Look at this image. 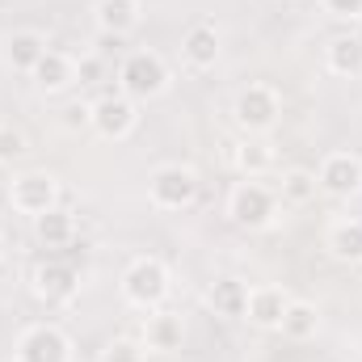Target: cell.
<instances>
[{
	"label": "cell",
	"mask_w": 362,
	"mask_h": 362,
	"mask_svg": "<svg viewBox=\"0 0 362 362\" xmlns=\"http://www.w3.org/2000/svg\"><path fill=\"white\" fill-rule=\"evenodd\" d=\"M202 194V177L194 165H181V160H169V165H156L152 177H148V202L156 211H189Z\"/></svg>",
	"instance_id": "cell-4"
},
{
	"label": "cell",
	"mask_w": 362,
	"mask_h": 362,
	"mask_svg": "<svg viewBox=\"0 0 362 362\" xmlns=\"http://www.w3.org/2000/svg\"><path fill=\"white\" fill-rule=\"evenodd\" d=\"M13 362H72V337L55 320L25 325L13 346Z\"/></svg>",
	"instance_id": "cell-8"
},
{
	"label": "cell",
	"mask_w": 362,
	"mask_h": 362,
	"mask_svg": "<svg viewBox=\"0 0 362 362\" xmlns=\"http://www.w3.org/2000/svg\"><path fill=\"white\" fill-rule=\"evenodd\" d=\"M245 303H249V282H240L236 274H219L206 286V308L223 320H245Z\"/></svg>",
	"instance_id": "cell-19"
},
{
	"label": "cell",
	"mask_w": 362,
	"mask_h": 362,
	"mask_svg": "<svg viewBox=\"0 0 362 362\" xmlns=\"http://www.w3.org/2000/svg\"><path fill=\"white\" fill-rule=\"evenodd\" d=\"M139 341L148 346V354H173V350H181V341H185V316L181 312H169V308L148 312Z\"/></svg>",
	"instance_id": "cell-16"
},
{
	"label": "cell",
	"mask_w": 362,
	"mask_h": 362,
	"mask_svg": "<svg viewBox=\"0 0 362 362\" xmlns=\"http://www.w3.org/2000/svg\"><path fill=\"white\" fill-rule=\"evenodd\" d=\"M223 215H228L240 232H266V228L278 223L282 202H278V194H274L266 181L240 177L228 189V198H223Z\"/></svg>",
	"instance_id": "cell-2"
},
{
	"label": "cell",
	"mask_w": 362,
	"mask_h": 362,
	"mask_svg": "<svg viewBox=\"0 0 362 362\" xmlns=\"http://www.w3.org/2000/svg\"><path fill=\"white\" fill-rule=\"evenodd\" d=\"M358 362H362V358H358Z\"/></svg>",
	"instance_id": "cell-29"
},
{
	"label": "cell",
	"mask_w": 362,
	"mask_h": 362,
	"mask_svg": "<svg viewBox=\"0 0 362 362\" xmlns=\"http://www.w3.org/2000/svg\"><path fill=\"white\" fill-rule=\"evenodd\" d=\"M97 362H148V346L139 337H110L101 346Z\"/></svg>",
	"instance_id": "cell-25"
},
{
	"label": "cell",
	"mask_w": 362,
	"mask_h": 362,
	"mask_svg": "<svg viewBox=\"0 0 362 362\" xmlns=\"http://www.w3.org/2000/svg\"><path fill=\"white\" fill-rule=\"evenodd\" d=\"M232 122L240 127V135H270L282 122V93L266 81H249L232 101Z\"/></svg>",
	"instance_id": "cell-5"
},
{
	"label": "cell",
	"mask_w": 362,
	"mask_h": 362,
	"mask_svg": "<svg viewBox=\"0 0 362 362\" xmlns=\"http://www.w3.org/2000/svg\"><path fill=\"white\" fill-rule=\"evenodd\" d=\"M223 55V34L215 21H194L181 34V68L185 72H211Z\"/></svg>",
	"instance_id": "cell-12"
},
{
	"label": "cell",
	"mask_w": 362,
	"mask_h": 362,
	"mask_svg": "<svg viewBox=\"0 0 362 362\" xmlns=\"http://www.w3.org/2000/svg\"><path fill=\"white\" fill-rule=\"evenodd\" d=\"M278 333H282L286 341H312V337L320 333V308H316L312 299H291V308H286Z\"/></svg>",
	"instance_id": "cell-22"
},
{
	"label": "cell",
	"mask_w": 362,
	"mask_h": 362,
	"mask_svg": "<svg viewBox=\"0 0 362 362\" xmlns=\"http://www.w3.org/2000/svg\"><path fill=\"white\" fill-rule=\"evenodd\" d=\"M169 291H173V270H169L156 253L131 257L127 270H122V278H118V295H122V303L135 308V312H156V308H165Z\"/></svg>",
	"instance_id": "cell-1"
},
{
	"label": "cell",
	"mask_w": 362,
	"mask_h": 362,
	"mask_svg": "<svg viewBox=\"0 0 362 362\" xmlns=\"http://www.w3.org/2000/svg\"><path fill=\"white\" fill-rule=\"evenodd\" d=\"M0 257H4V232H0Z\"/></svg>",
	"instance_id": "cell-28"
},
{
	"label": "cell",
	"mask_w": 362,
	"mask_h": 362,
	"mask_svg": "<svg viewBox=\"0 0 362 362\" xmlns=\"http://www.w3.org/2000/svg\"><path fill=\"white\" fill-rule=\"evenodd\" d=\"M34 236H38L42 249H68L76 240V215L68 206H55V211L38 215L34 219Z\"/></svg>",
	"instance_id": "cell-21"
},
{
	"label": "cell",
	"mask_w": 362,
	"mask_h": 362,
	"mask_svg": "<svg viewBox=\"0 0 362 362\" xmlns=\"http://www.w3.org/2000/svg\"><path fill=\"white\" fill-rule=\"evenodd\" d=\"M30 291H34L38 303L64 308V303H72L81 295V274H76V266H68L59 257H47V262H38L30 270Z\"/></svg>",
	"instance_id": "cell-9"
},
{
	"label": "cell",
	"mask_w": 362,
	"mask_h": 362,
	"mask_svg": "<svg viewBox=\"0 0 362 362\" xmlns=\"http://www.w3.org/2000/svg\"><path fill=\"white\" fill-rule=\"evenodd\" d=\"M325 253L341 266H362V219H333L325 228Z\"/></svg>",
	"instance_id": "cell-18"
},
{
	"label": "cell",
	"mask_w": 362,
	"mask_h": 362,
	"mask_svg": "<svg viewBox=\"0 0 362 362\" xmlns=\"http://www.w3.org/2000/svg\"><path fill=\"white\" fill-rule=\"evenodd\" d=\"M30 81H34V93H38V97H64V93H72L81 85V64H76L68 51H55V47H51V51L34 64Z\"/></svg>",
	"instance_id": "cell-11"
},
{
	"label": "cell",
	"mask_w": 362,
	"mask_h": 362,
	"mask_svg": "<svg viewBox=\"0 0 362 362\" xmlns=\"http://www.w3.org/2000/svg\"><path fill=\"white\" fill-rule=\"evenodd\" d=\"M232 165H236L240 177H266L274 165H278V152H274L270 135H245L232 148Z\"/></svg>",
	"instance_id": "cell-20"
},
{
	"label": "cell",
	"mask_w": 362,
	"mask_h": 362,
	"mask_svg": "<svg viewBox=\"0 0 362 362\" xmlns=\"http://www.w3.org/2000/svg\"><path fill=\"white\" fill-rule=\"evenodd\" d=\"M320 181V194L337 198V202H350L362 194V156L358 152H329L316 169Z\"/></svg>",
	"instance_id": "cell-10"
},
{
	"label": "cell",
	"mask_w": 362,
	"mask_h": 362,
	"mask_svg": "<svg viewBox=\"0 0 362 362\" xmlns=\"http://www.w3.org/2000/svg\"><path fill=\"white\" fill-rule=\"evenodd\" d=\"M47 51H51V47H47V34L34 30V25L8 30V34L0 38V59H4V68H13V72H21V76H30L34 64H38Z\"/></svg>",
	"instance_id": "cell-14"
},
{
	"label": "cell",
	"mask_w": 362,
	"mask_h": 362,
	"mask_svg": "<svg viewBox=\"0 0 362 362\" xmlns=\"http://www.w3.org/2000/svg\"><path fill=\"white\" fill-rule=\"evenodd\" d=\"M89 122H93V101H85V97L64 101V110H59V127L64 131H89Z\"/></svg>",
	"instance_id": "cell-26"
},
{
	"label": "cell",
	"mask_w": 362,
	"mask_h": 362,
	"mask_svg": "<svg viewBox=\"0 0 362 362\" xmlns=\"http://www.w3.org/2000/svg\"><path fill=\"white\" fill-rule=\"evenodd\" d=\"M274 194H278V202H286V206H308V202H316V194H320L316 169H282Z\"/></svg>",
	"instance_id": "cell-23"
},
{
	"label": "cell",
	"mask_w": 362,
	"mask_h": 362,
	"mask_svg": "<svg viewBox=\"0 0 362 362\" xmlns=\"http://www.w3.org/2000/svg\"><path fill=\"white\" fill-rule=\"evenodd\" d=\"M144 21V0H93V25L105 38H127Z\"/></svg>",
	"instance_id": "cell-15"
},
{
	"label": "cell",
	"mask_w": 362,
	"mask_h": 362,
	"mask_svg": "<svg viewBox=\"0 0 362 362\" xmlns=\"http://www.w3.org/2000/svg\"><path fill=\"white\" fill-rule=\"evenodd\" d=\"M169 85H173V68H169V59L160 51L135 47V51L122 55V64H118V89L127 93L131 101H156V97L169 93Z\"/></svg>",
	"instance_id": "cell-3"
},
{
	"label": "cell",
	"mask_w": 362,
	"mask_h": 362,
	"mask_svg": "<svg viewBox=\"0 0 362 362\" xmlns=\"http://www.w3.org/2000/svg\"><path fill=\"white\" fill-rule=\"evenodd\" d=\"M291 291L278 286V282H262V286H249V303H245V320L253 329H266V333H278L286 308H291Z\"/></svg>",
	"instance_id": "cell-13"
},
{
	"label": "cell",
	"mask_w": 362,
	"mask_h": 362,
	"mask_svg": "<svg viewBox=\"0 0 362 362\" xmlns=\"http://www.w3.org/2000/svg\"><path fill=\"white\" fill-rule=\"evenodd\" d=\"M325 68L337 81H362V34H354V30L333 34L325 47Z\"/></svg>",
	"instance_id": "cell-17"
},
{
	"label": "cell",
	"mask_w": 362,
	"mask_h": 362,
	"mask_svg": "<svg viewBox=\"0 0 362 362\" xmlns=\"http://www.w3.org/2000/svg\"><path fill=\"white\" fill-rule=\"evenodd\" d=\"M139 127V101H131L122 89H110L101 97H93V122L89 131L105 144H122L131 139Z\"/></svg>",
	"instance_id": "cell-7"
},
{
	"label": "cell",
	"mask_w": 362,
	"mask_h": 362,
	"mask_svg": "<svg viewBox=\"0 0 362 362\" xmlns=\"http://www.w3.org/2000/svg\"><path fill=\"white\" fill-rule=\"evenodd\" d=\"M333 21H362V0H320Z\"/></svg>",
	"instance_id": "cell-27"
},
{
	"label": "cell",
	"mask_w": 362,
	"mask_h": 362,
	"mask_svg": "<svg viewBox=\"0 0 362 362\" xmlns=\"http://www.w3.org/2000/svg\"><path fill=\"white\" fill-rule=\"evenodd\" d=\"M25 156H30V135H25L21 127H13V122H0V165L13 169V165H21Z\"/></svg>",
	"instance_id": "cell-24"
},
{
	"label": "cell",
	"mask_w": 362,
	"mask_h": 362,
	"mask_svg": "<svg viewBox=\"0 0 362 362\" xmlns=\"http://www.w3.org/2000/svg\"><path fill=\"white\" fill-rule=\"evenodd\" d=\"M4 194H8V206H13L17 215H25V219H38V215H47V211L64 206V202H59L64 189H59V177H55L51 169H17Z\"/></svg>",
	"instance_id": "cell-6"
}]
</instances>
